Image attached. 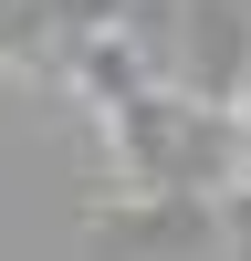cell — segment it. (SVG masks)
<instances>
[{
  "mask_svg": "<svg viewBox=\"0 0 251 261\" xmlns=\"http://www.w3.org/2000/svg\"><path fill=\"white\" fill-rule=\"evenodd\" d=\"M241 125H251V105H241Z\"/></svg>",
  "mask_w": 251,
  "mask_h": 261,
  "instance_id": "obj_1",
  "label": "cell"
}]
</instances>
